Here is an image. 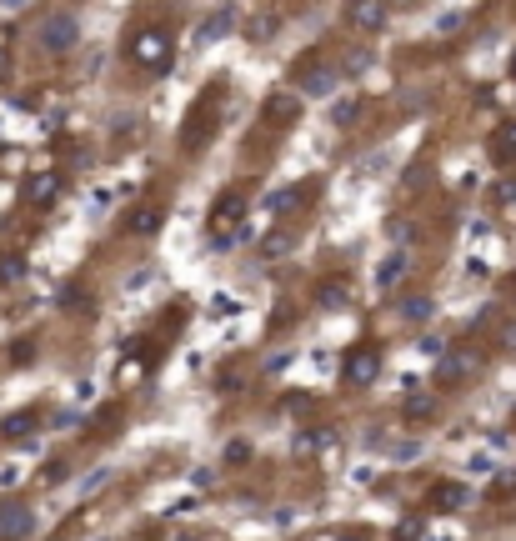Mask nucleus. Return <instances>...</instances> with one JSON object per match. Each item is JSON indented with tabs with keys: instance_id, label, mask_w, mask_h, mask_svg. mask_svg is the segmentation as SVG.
I'll return each mask as SVG.
<instances>
[{
	"instance_id": "obj_1",
	"label": "nucleus",
	"mask_w": 516,
	"mask_h": 541,
	"mask_svg": "<svg viewBox=\"0 0 516 541\" xmlns=\"http://www.w3.org/2000/svg\"><path fill=\"white\" fill-rule=\"evenodd\" d=\"M126 61L141 66V71H151V76H161V71H171V61H176V36H171L166 26L146 21V26H136V31L126 36Z\"/></svg>"
},
{
	"instance_id": "obj_2",
	"label": "nucleus",
	"mask_w": 516,
	"mask_h": 541,
	"mask_svg": "<svg viewBox=\"0 0 516 541\" xmlns=\"http://www.w3.org/2000/svg\"><path fill=\"white\" fill-rule=\"evenodd\" d=\"M216 126H221V111H216L211 96H201V101L191 106V121L181 126V146H186V151H201V146L216 136Z\"/></svg>"
},
{
	"instance_id": "obj_3",
	"label": "nucleus",
	"mask_w": 516,
	"mask_h": 541,
	"mask_svg": "<svg viewBox=\"0 0 516 541\" xmlns=\"http://www.w3.org/2000/svg\"><path fill=\"white\" fill-rule=\"evenodd\" d=\"M76 41H81L76 16H71V11H51V16H46V26H41V46H46L51 56H66Z\"/></svg>"
},
{
	"instance_id": "obj_4",
	"label": "nucleus",
	"mask_w": 516,
	"mask_h": 541,
	"mask_svg": "<svg viewBox=\"0 0 516 541\" xmlns=\"http://www.w3.org/2000/svg\"><path fill=\"white\" fill-rule=\"evenodd\" d=\"M36 536V511L26 501H0V541H31Z\"/></svg>"
},
{
	"instance_id": "obj_5",
	"label": "nucleus",
	"mask_w": 516,
	"mask_h": 541,
	"mask_svg": "<svg viewBox=\"0 0 516 541\" xmlns=\"http://www.w3.org/2000/svg\"><path fill=\"white\" fill-rule=\"evenodd\" d=\"M341 376H346L351 386H371V381L381 376V351H376V346H351Z\"/></svg>"
},
{
	"instance_id": "obj_6",
	"label": "nucleus",
	"mask_w": 516,
	"mask_h": 541,
	"mask_svg": "<svg viewBox=\"0 0 516 541\" xmlns=\"http://www.w3.org/2000/svg\"><path fill=\"white\" fill-rule=\"evenodd\" d=\"M481 371V356L471 351V346H456L451 356H441V366H436V381L441 386H461L466 376H476Z\"/></svg>"
},
{
	"instance_id": "obj_7",
	"label": "nucleus",
	"mask_w": 516,
	"mask_h": 541,
	"mask_svg": "<svg viewBox=\"0 0 516 541\" xmlns=\"http://www.w3.org/2000/svg\"><path fill=\"white\" fill-rule=\"evenodd\" d=\"M61 191H66V181H61L56 171H51V176H36V181L26 186V206H31V211H51V206L61 201Z\"/></svg>"
},
{
	"instance_id": "obj_8",
	"label": "nucleus",
	"mask_w": 516,
	"mask_h": 541,
	"mask_svg": "<svg viewBox=\"0 0 516 541\" xmlns=\"http://www.w3.org/2000/svg\"><path fill=\"white\" fill-rule=\"evenodd\" d=\"M386 16H391V6H381V0H356V6H346V21H356L361 31H386Z\"/></svg>"
},
{
	"instance_id": "obj_9",
	"label": "nucleus",
	"mask_w": 516,
	"mask_h": 541,
	"mask_svg": "<svg viewBox=\"0 0 516 541\" xmlns=\"http://www.w3.org/2000/svg\"><path fill=\"white\" fill-rule=\"evenodd\" d=\"M331 86H336V71L316 66V61H306L301 76H296V91H306V96H331Z\"/></svg>"
},
{
	"instance_id": "obj_10",
	"label": "nucleus",
	"mask_w": 516,
	"mask_h": 541,
	"mask_svg": "<svg viewBox=\"0 0 516 541\" xmlns=\"http://www.w3.org/2000/svg\"><path fill=\"white\" fill-rule=\"evenodd\" d=\"M246 216V196L241 191H226L216 206H211V226H221V236H226V226H236Z\"/></svg>"
},
{
	"instance_id": "obj_11",
	"label": "nucleus",
	"mask_w": 516,
	"mask_h": 541,
	"mask_svg": "<svg viewBox=\"0 0 516 541\" xmlns=\"http://www.w3.org/2000/svg\"><path fill=\"white\" fill-rule=\"evenodd\" d=\"M316 306H326V311L351 306V276H331V281H321V286H316Z\"/></svg>"
},
{
	"instance_id": "obj_12",
	"label": "nucleus",
	"mask_w": 516,
	"mask_h": 541,
	"mask_svg": "<svg viewBox=\"0 0 516 541\" xmlns=\"http://www.w3.org/2000/svg\"><path fill=\"white\" fill-rule=\"evenodd\" d=\"M426 506H431V511H461V506H466V486H461V481H436L431 496H426Z\"/></svg>"
},
{
	"instance_id": "obj_13",
	"label": "nucleus",
	"mask_w": 516,
	"mask_h": 541,
	"mask_svg": "<svg viewBox=\"0 0 516 541\" xmlns=\"http://www.w3.org/2000/svg\"><path fill=\"white\" fill-rule=\"evenodd\" d=\"M436 411H441V401H436L431 391H406V401H401V416H406L411 426H416V421H431Z\"/></svg>"
},
{
	"instance_id": "obj_14",
	"label": "nucleus",
	"mask_w": 516,
	"mask_h": 541,
	"mask_svg": "<svg viewBox=\"0 0 516 541\" xmlns=\"http://www.w3.org/2000/svg\"><path fill=\"white\" fill-rule=\"evenodd\" d=\"M341 441H336V431H321V426H306L301 436H296V456H316V451H336Z\"/></svg>"
},
{
	"instance_id": "obj_15",
	"label": "nucleus",
	"mask_w": 516,
	"mask_h": 541,
	"mask_svg": "<svg viewBox=\"0 0 516 541\" xmlns=\"http://www.w3.org/2000/svg\"><path fill=\"white\" fill-rule=\"evenodd\" d=\"M261 116H266V126H291L301 116V106H296V96H271Z\"/></svg>"
},
{
	"instance_id": "obj_16",
	"label": "nucleus",
	"mask_w": 516,
	"mask_h": 541,
	"mask_svg": "<svg viewBox=\"0 0 516 541\" xmlns=\"http://www.w3.org/2000/svg\"><path fill=\"white\" fill-rule=\"evenodd\" d=\"M231 26H236V11H231V6H221V11H211V16H206L201 41H226V36H231Z\"/></svg>"
},
{
	"instance_id": "obj_17",
	"label": "nucleus",
	"mask_w": 516,
	"mask_h": 541,
	"mask_svg": "<svg viewBox=\"0 0 516 541\" xmlns=\"http://www.w3.org/2000/svg\"><path fill=\"white\" fill-rule=\"evenodd\" d=\"M26 256L21 251H0V286H21L26 281Z\"/></svg>"
},
{
	"instance_id": "obj_18",
	"label": "nucleus",
	"mask_w": 516,
	"mask_h": 541,
	"mask_svg": "<svg viewBox=\"0 0 516 541\" xmlns=\"http://www.w3.org/2000/svg\"><path fill=\"white\" fill-rule=\"evenodd\" d=\"M36 411H16V416H6V421H0V436H6V441H21V436H31L36 431Z\"/></svg>"
},
{
	"instance_id": "obj_19",
	"label": "nucleus",
	"mask_w": 516,
	"mask_h": 541,
	"mask_svg": "<svg viewBox=\"0 0 516 541\" xmlns=\"http://www.w3.org/2000/svg\"><path fill=\"white\" fill-rule=\"evenodd\" d=\"M296 246V231L291 226H281V231H271L266 241H261V261H276V256H286Z\"/></svg>"
},
{
	"instance_id": "obj_20",
	"label": "nucleus",
	"mask_w": 516,
	"mask_h": 541,
	"mask_svg": "<svg viewBox=\"0 0 516 541\" xmlns=\"http://www.w3.org/2000/svg\"><path fill=\"white\" fill-rule=\"evenodd\" d=\"M276 31H281V11H261V16H251V26H246L251 41H271Z\"/></svg>"
},
{
	"instance_id": "obj_21",
	"label": "nucleus",
	"mask_w": 516,
	"mask_h": 541,
	"mask_svg": "<svg viewBox=\"0 0 516 541\" xmlns=\"http://www.w3.org/2000/svg\"><path fill=\"white\" fill-rule=\"evenodd\" d=\"M161 221H166V211H161V206H141V211L131 216V231H136V236H156V231H161Z\"/></svg>"
},
{
	"instance_id": "obj_22",
	"label": "nucleus",
	"mask_w": 516,
	"mask_h": 541,
	"mask_svg": "<svg viewBox=\"0 0 516 541\" xmlns=\"http://www.w3.org/2000/svg\"><path fill=\"white\" fill-rule=\"evenodd\" d=\"M431 311H436V301H431V296H406V301H401V316H406L411 326H426V321H431Z\"/></svg>"
},
{
	"instance_id": "obj_23",
	"label": "nucleus",
	"mask_w": 516,
	"mask_h": 541,
	"mask_svg": "<svg viewBox=\"0 0 516 541\" xmlns=\"http://www.w3.org/2000/svg\"><path fill=\"white\" fill-rule=\"evenodd\" d=\"M491 146H496V156H516V121H501L496 136H491Z\"/></svg>"
},
{
	"instance_id": "obj_24",
	"label": "nucleus",
	"mask_w": 516,
	"mask_h": 541,
	"mask_svg": "<svg viewBox=\"0 0 516 541\" xmlns=\"http://www.w3.org/2000/svg\"><path fill=\"white\" fill-rule=\"evenodd\" d=\"M401 271H406V251H391V256H386V266L376 271V286H391Z\"/></svg>"
},
{
	"instance_id": "obj_25",
	"label": "nucleus",
	"mask_w": 516,
	"mask_h": 541,
	"mask_svg": "<svg viewBox=\"0 0 516 541\" xmlns=\"http://www.w3.org/2000/svg\"><path fill=\"white\" fill-rule=\"evenodd\" d=\"M496 211H501L506 221H516V181H501V186H496Z\"/></svg>"
},
{
	"instance_id": "obj_26",
	"label": "nucleus",
	"mask_w": 516,
	"mask_h": 541,
	"mask_svg": "<svg viewBox=\"0 0 516 541\" xmlns=\"http://www.w3.org/2000/svg\"><path fill=\"white\" fill-rule=\"evenodd\" d=\"M421 531H426V521L421 516H406V521H396L391 541H421Z\"/></svg>"
},
{
	"instance_id": "obj_27",
	"label": "nucleus",
	"mask_w": 516,
	"mask_h": 541,
	"mask_svg": "<svg viewBox=\"0 0 516 541\" xmlns=\"http://www.w3.org/2000/svg\"><path fill=\"white\" fill-rule=\"evenodd\" d=\"M356 116H361V101H336V111H331V121H336V126H351Z\"/></svg>"
},
{
	"instance_id": "obj_28",
	"label": "nucleus",
	"mask_w": 516,
	"mask_h": 541,
	"mask_svg": "<svg viewBox=\"0 0 516 541\" xmlns=\"http://www.w3.org/2000/svg\"><path fill=\"white\" fill-rule=\"evenodd\" d=\"M66 476H71V471H66V461H51V466L41 471V481H46V486H61Z\"/></svg>"
},
{
	"instance_id": "obj_29",
	"label": "nucleus",
	"mask_w": 516,
	"mask_h": 541,
	"mask_svg": "<svg viewBox=\"0 0 516 541\" xmlns=\"http://www.w3.org/2000/svg\"><path fill=\"white\" fill-rule=\"evenodd\" d=\"M366 66H371V56H366V51H351V56H346V76H361Z\"/></svg>"
},
{
	"instance_id": "obj_30",
	"label": "nucleus",
	"mask_w": 516,
	"mask_h": 541,
	"mask_svg": "<svg viewBox=\"0 0 516 541\" xmlns=\"http://www.w3.org/2000/svg\"><path fill=\"white\" fill-rule=\"evenodd\" d=\"M11 41H16V26H0V76H6V66H11V61H6V46H11Z\"/></svg>"
},
{
	"instance_id": "obj_31",
	"label": "nucleus",
	"mask_w": 516,
	"mask_h": 541,
	"mask_svg": "<svg viewBox=\"0 0 516 541\" xmlns=\"http://www.w3.org/2000/svg\"><path fill=\"white\" fill-rule=\"evenodd\" d=\"M246 456H251V446H246V441H231V446H226V461H231V466H241Z\"/></svg>"
},
{
	"instance_id": "obj_32",
	"label": "nucleus",
	"mask_w": 516,
	"mask_h": 541,
	"mask_svg": "<svg viewBox=\"0 0 516 541\" xmlns=\"http://www.w3.org/2000/svg\"><path fill=\"white\" fill-rule=\"evenodd\" d=\"M501 346H506V351H516V321H511V326L501 331Z\"/></svg>"
},
{
	"instance_id": "obj_33",
	"label": "nucleus",
	"mask_w": 516,
	"mask_h": 541,
	"mask_svg": "<svg viewBox=\"0 0 516 541\" xmlns=\"http://www.w3.org/2000/svg\"><path fill=\"white\" fill-rule=\"evenodd\" d=\"M16 166H21V156H16V151H6V156H0V171H16Z\"/></svg>"
},
{
	"instance_id": "obj_34",
	"label": "nucleus",
	"mask_w": 516,
	"mask_h": 541,
	"mask_svg": "<svg viewBox=\"0 0 516 541\" xmlns=\"http://www.w3.org/2000/svg\"><path fill=\"white\" fill-rule=\"evenodd\" d=\"M511 76H516V51H511Z\"/></svg>"
},
{
	"instance_id": "obj_35",
	"label": "nucleus",
	"mask_w": 516,
	"mask_h": 541,
	"mask_svg": "<svg viewBox=\"0 0 516 541\" xmlns=\"http://www.w3.org/2000/svg\"><path fill=\"white\" fill-rule=\"evenodd\" d=\"M346 541H366V536H346Z\"/></svg>"
}]
</instances>
